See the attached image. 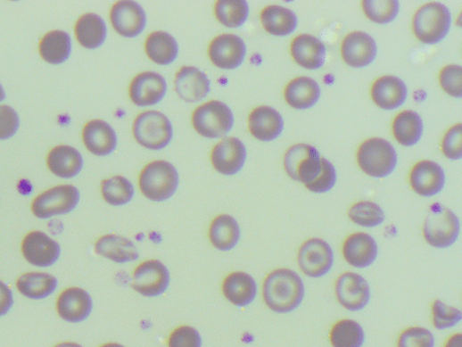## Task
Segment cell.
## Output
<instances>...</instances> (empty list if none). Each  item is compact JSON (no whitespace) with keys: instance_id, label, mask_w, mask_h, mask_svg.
Here are the masks:
<instances>
[{"instance_id":"2e32d148","label":"cell","mask_w":462,"mask_h":347,"mask_svg":"<svg viewBox=\"0 0 462 347\" xmlns=\"http://www.w3.org/2000/svg\"><path fill=\"white\" fill-rule=\"evenodd\" d=\"M167 90V82L162 76L155 72H144L131 82L129 97L136 106H152L163 100Z\"/></svg>"},{"instance_id":"cb8c5ba5","label":"cell","mask_w":462,"mask_h":347,"mask_svg":"<svg viewBox=\"0 0 462 347\" xmlns=\"http://www.w3.org/2000/svg\"><path fill=\"white\" fill-rule=\"evenodd\" d=\"M293 60L301 67L317 70L326 58V48L322 41L311 35H300L291 44Z\"/></svg>"},{"instance_id":"7a4b0ae2","label":"cell","mask_w":462,"mask_h":347,"mask_svg":"<svg viewBox=\"0 0 462 347\" xmlns=\"http://www.w3.org/2000/svg\"><path fill=\"white\" fill-rule=\"evenodd\" d=\"M138 185L147 199L164 202L177 191L179 175L171 163L164 161H153L141 171Z\"/></svg>"},{"instance_id":"681fc988","label":"cell","mask_w":462,"mask_h":347,"mask_svg":"<svg viewBox=\"0 0 462 347\" xmlns=\"http://www.w3.org/2000/svg\"><path fill=\"white\" fill-rule=\"evenodd\" d=\"M20 128V117L10 106H0V140H8Z\"/></svg>"},{"instance_id":"30bf717a","label":"cell","mask_w":462,"mask_h":347,"mask_svg":"<svg viewBox=\"0 0 462 347\" xmlns=\"http://www.w3.org/2000/svg\"><path fill=\"white\" fill-rule=\"evenodd\" d=\"M321 159L315 147L297 145L286 152L284 161L285 169L292 179L308 185L321 174Z\"/></svg>"},{"instance_id":"484cf974","label":"cell","mask_w":462,"mask_h":347,"mask_svg":"<svg viewBox=\"0 0 462 347\" xmlns=\"http://www.w3.org/2000/svg\"><path fill=\"white\" fill-rule=\"evenodd\" d=\"M377 251L375 239L365 233L350 235L342 246V253L346 261L359 269L370 266L377 257Z\"/></svg>"},{"instance_id":"52a82bcc","label":"cell","mask_w":462,"mask_h":347,"mask_svg":"<svg viewBox=\"0 0 462 347\" xmlns=\"http://www.w3.org/2000/svg\"><path fill=\"white\" fill-rule=\"evenodd\" d=\"M193 127L201 136L219 138L226 136L235 124L233 112L219 101H210L198 107L193 113Z\"/></svg>"},{"instance_id":"816d5d0a","label":"cell","mask_w":462,"mask_h":347,"mask_svg":"<svg viewBox=\"0 0 462 347\" xmlns=\"http://www.w3.org/2000/svg\"><path fill=\"white\" fill-rule=\"evenodd\" d=\"M461 342H462V335L456 334L449 338V340L446 342L444 347H462Z\"/></svg>"},{"instance_id":"ab89813d","label":"cell","mask_w":462,"mask_h":347,"mask_svg":"<svg viewBox=\"0 0 462 347\" xmlns=\"http://www.w3.org/2000/svg\"><path fill=\"white\" fill-rule=\"evenodd\" d=\"M102 194L109 204L120 206L128 203L133 199L135 188L128 179L116 176L103 182Z\"/></svg>"},{"instance_id":"8fae6325","label":"cell","mask_w":462,"mask_h":347,"mask_svg":"<svg viewBox=\"0 0 462 347\" xmlns=\"http://www.w3.org/2000/svg\"><path fill=\"white\" fill-rule=\"evenodd\" d=\"M298 264L301 270L308 277H324L334 265L333 249L322 239L308 240L299 250Z\"/></svg>"},{"instance_id":"5b68a950","label":"cell","mask_w":462,"mask_h":347,"mask_svg":"<svg viewBox=\"0 0 462 347\" xmlns=\"http://www.w3.org/2000/svg\"><path fill=\"white\" fill-rule=\"evenodd\" d=\"M451 17L448 8L439 3L421 7L414 16L413 29L416 37L428 45L441 41L449 32Z\"/></svg>"},{"instance_id":"4fadbf2b","label":"cell","mask_w":462,"mask_h":347,"mask_svg":"<svg viewBox=\"0 0 462 347\" xmlns=\"http://www.w3.org/2000/svg\"><path fill=\"white\" fill-rule=\"evenodd\" d=\"M247 160L245 145L237 137H225L212 150L210 155L214 169L224 176L238 174Z\"/></svg>"},{"instance_id":"9a60e30c","label":"cell","mask_w":462,"mask_h":347,"mask_svg":"<svg viewBox=\"0 0 462 347\" xmlns=\"http://www.w3.org/2000/svg\"><path fill=\"white\" fill-rule=\"evenodd\" d=\"M110 16L116 32L125 37H137L146 26V16L143 8L131 0H122L115 4Z\"/></svg>"},{"instance_id":"1f68e13d","label":"cell","mask_w":462,"mask_h":347,"mask_svg":"<svg viewBox=\"0 0 462 347\" xmlns=\"http://www.w3.org/2000/svg\"><path fill=\"white\" fill-rule=\"evenodd\" d=\"M147 56L161 65H168L176 61L179 53L177 41L167 32L157 31L150 34L145 40Z\"/></svg>"},{"instance_id":"ffe728a7","label":"cell","mask_w":462,"mask_h":347,"mask_svg":"<svg viewBox=\"0 0 462 347\" xmlns=\"http://www.w3.org/2000/svg\"><path fill=\"white\" fill-rule=\"evenodd\" d=\"M222 293L226 300L239 308L250 306L258 294V285L249 273L236 271L228 274L222 284Z\"/></svg>"},{"instance_id":"d590c367","label":"cell","mask_w":462,"mask_h":347,"mask_svg":"<svg viewBox=\"0 0 462 347\" xmlns=\"http://www.w3.org/2000/svg\"><path fill=\"white\" fill-rule=\"evenodd\" d=\"M424 124L418 113L413 111L400 112L393 123L396 140L403 146L416 145L423 135Z\"/></svg>"},{"instance_id":"44dd1931","label":"cell","mask_w":462,"mask_h":347,"mask_svg":"<svg viewBox=\"0 0 462 347\" xmlns=\"http://www.w3.org/2000/svg\"><path fill=\"white\" fill-rule=\"evenodd\" d=\"M344 62L356 68L370 64L376 56V44L372 37L361 31L349 34L342 45Z\"/></svg>"},{"instance_id":"7dc6e473","label":"cell","mask_w":462,"mask_h":347,"mask_svg":"<svg viewBox=\"0 0 462 347\" xmlns=\"http://www.w3.org/2000/svg\"><path fill=\"white\" fill-rule=\"evenodd\" d=\"M322 172L318 178L310 184L305 185L311 192L323 194L330 191L335 186L337 173L334 166L326 159L322 158Z\"/></svg>"},{"instance_id":"f546056e","label":"cell","mask_w":462,"mask_h":347,"mask_svg":"<svg viewBox=\"0 0 462 347\" xmlns=\"http://www.w3.org/2000/svg\"><path fill=\"white\" fill-rule=\"evenodd\" d=\"M95 252L120 264L133 262L139 258V252L135 244L129 239L117 235H107L101 237L95 244Z\"/></svg>"},{"instance_id":"3957f363","label":"cell","mask_w":462,"mask_h":347,"mask_svg":"<svg viewBox=\"0 0 462 347\" xmlns=\"http://www.w3.org/2000/svg\"><path fill=\"white\" fill-rule=\"evenodd\" d=\"M133 134L137 144L144 148L161 151L171 143L173 127L170 120L162 112L148 111L136 118Z\"/></svg>"},{"instance_id":"74e56055","label":"cell","mask_w":462,"mask_h":347,"mask_svg":"<svg viewBox=\"0 0 462 347\" xmlns=\"http://www.w3.org/2000/svg\"><path fill=\"white\" fill-rule=\"evenodd\" d=\"M214 12L223 26L236 29L247 21L250 7L245 0H219L215 4Z\"/></svg>"},{"instance_id":"ba28073f","label":"cell","mask_w":462,"mask_h":347,"mask_svg":"<svg viewBox=\"0 0 462 347\" xmlns=\"http://www.w3.org/2000/svg\"><path fill=\"white\" fill-rule=\"evenodd\" d=\"M171 283L170 271L160 260H147L133 272L132 289L146 298L164 295Z\"/></svg>"},{"instance_id":"4dcf8cb0","label":"cell","mask_w":462,"mask_h":347,"mask_svg":"<svg viewBox=\"0 0 462 347\" xmlns=\"http://www.w3.org/2000/svg\"><path fill=\"white\" fill-rule=\"evenodd\" d=\"M320 95V87L309 78H296L291 81L285 90L286 103L297 110L313 107L318 102Z\"/></svg>"},{"instance_id":"9c48e42d","label":"cell","mask_w":462,"mask_h":347,"mask_svg":"<svg viewBox=\"0 0 462 347\" xmlns=\"http://www.w3.org/2000/svg\"><path fill=\"white\" fill-rule=\"evenodd\" d=\"M80 201V192L74 186L62 185L39 194L32 203L33 214L40 219L66 215L75 210Z\"/></svg>"},{"instance_id":"d6a6232c","label":"cell","mask_w":462,"mask_h":347,"mask_svg":"<svg viewBox=\"0 0 462 347\" xmlns=\"http://www.w3.org/2000/svg\"><path fill=\"white\" fill-rule=\"evenodd\" d=\"M77 40L87 49H96L103 45L107 37V26L98 15L88 13L75 25Z\"/></svg>"},{"instance_id":"f35d334b","label":"cell","mask_w":462,"mask_h":347,"mask_svg":"<svg viewBox=\"0 0 462 347\" xmlns=\"http://www.w3.org/2000/svg\"><path fill=\"white\" fill-rule=\"evenodd\" d=\"M364 339L363 328L351 319L339 321L334 326L330 334L334 347H361Z\"/></svg>"},{"instance_id":"836d02e7","label":"cell","mask_w":462,"mask_h":347,"mask_svg":"<svg viewBox=\"0 0 462 347\" xmlns=\"http://www.w3.org/2000/svg\"><path fill=\"white\" fill-rule=\"evenodd\" d=\"M56 277L44 272H29L22 275L17 282L19 292L32 300H43L54 293Z\"/></svg>"},{"instance_id":"c3c4849f","label":"cell","mask_w":462,"mask_h":347,"mask_svg":"<svg viewBox=\"0 0 462 347\" xmlns=\"http://www.w3.org/2000/svg\"><path fill=\"white\" fill-rule=\"evenodd\" d=\"M461 124L451 127L445 134L441 151L446 158L451 161L460 160L462 157Z\"/></svg>"},{"instance_id":"7c38bea8","label":"cell","mask_w":462,"mask_h":347,"mask_svg":"<svg viewBox=\"0 0 462 347\" xmlns=\"http://www.w3.org/2000/svg\"><path fill=\"white\" fill-rule=\"evenodd\" d=\"M247 54L245 42L237 35L224 34L210 44L208 54L211 62L220 69L233 70L243 64Z\"/></svg>"},{"instance_id":"b9f144b4","label":"cell","mask_w":462,"mask_h":347,"mask_svg":"<svg viewBox=\"0 0 462 347\" xmlns=\"http://www.w3.org/2000/svg\"><path fill=\"white\" fill-rule=\"evenodd\" d=\"M348 215L353 223L363 227H375L384 221L382 208L368 201L353 204L350 208Z\"/></svg>"},{"instance_id":"ac0fdd59","label":"cell","mask_w":462,"mask_h":347,"mask_svg":"<svg viewBox=\"0 0 462 347\" xmlns=\"http://www.w3.org/2000/svg\"><path fill=\"white\" fill-rule=\"evenodd\" d=\"M94 302L91 295L81 288H69L62 292L56 303L58 315L70 323H80L92 314Z\"/></svg>"},{"instance_id":"db71d44e","label":"cell","mask_w":462,"mask_h":347,"mask_svg":"<svg viewBox=\"0 0 462 347\" xmlns=\"http://www.w3.org/2000/svg\"><path fill=\"white\" fill-rule=\"evenodd\" d=\"M101 347H126V346H124L119 343H108L102 345Z\"/></svg>"},{"instance_id":"bcb514c9","label":"cell","mask_w":462,"mask_h":347,"mask_svg":"<svg viewBox=\"0 0 462 347\" xmlns=\"http://www.w3.org/2000/svg\"><path fill=\"white\" fill-rule=\"evenodd\" d=\"M168 345L169 347H202V339L194 327L181 326L171 333Z\"/></svg>"},{"instance_id":"d6986e66","label":"cell","mask_w":462,"mask_h":347,"mask_svg":"<svg viewBox=\"0 0 462 347\" xmlns=\"http://www.w3.org/2000/svg\"><path fill=\"white\" fill-rule=\"evenodd\" d=\"M175 88L183 101L197 103L210 93V82L200 69L194 66H184L176 76Z\"/></svg>"},{"instance_id":"f6af8a7d","label":"cell","mask_w":462,"mask_h":347,"mask_svg":"<svg viewBox=\"0 0 462 347\" xmlns=\"http://www.w3.org/2000/svg\"><path fill=\"white\" fill-rule=\"evenodd\" d=\"M434 336L431 331L419 326H412L402 332L399 338V347H434Z\"/></svg>"},{"instance_id":"8d00e7d4","label":"cell","mask_w":462,"mask_h":347,"mask_svg":"<svg viewBox=\"0 0 462 347\" xmlns=\"http://www.w3.org/2000/svg\"><path fill=\"white\" fill-rule=\"evenodd\" d=\"M42 58L52 64L64 62L71 52L70 36L63 31L55 30L46 34L39 44Z\"/></svg>"},{"instance_id":"60d3db41","label":"cell","mask_w":462,"mask_h":347,"mask_svg":"<svg viewBox=\"0 0 462 347\" xmlns=\"http://www.w3.org/2000/svg\"><path fill=\"white\" fill-rule=\"evenodd\" d=\"M362 9L368 20L378 24L392 22L400 12L396 0H364Z\"/></svg>"},{"instance_id":"83f0119b","label":"cell","mask_w":462,"mask_h":347,"mask_svg":"<svg viewBox=\"0 0 462 347\" xmlns=\"http://www.w3.org/2000/svg\"><path fill=\"white\" fill-rule=\"evenodd\" d=\"M241 236L240 225L231 216L220 215L210 224L209 230L210 244L220 252L234 250L238 245Z\"/></svg>"},{"instance_id":"f5cc1de1","label":"cell","mask_w":462,"mask_h":347,"mask_svg":"<svg viewBox=\"0 0 462 347\" xmlns=\"http://www.w3.org/2000/svg\"><path fill=\"white\" fill-rule=\"evenodd\" d=\"M54 347H84V346L79 343H73V342H65V343H58Z\"/></svg>"},{"instance_id":"e575fe53","label":"cell","mask_w":462,"mask_h":347,"mask_svg":"<svg viewBox=\"0 0 462 347\" xmlns=\"http://www.w3.org/2000/svg\"><path fill=\"white\" fill-rule=\"evenodd\" d=\"M260 19L266 31L277 37L290 35L297 27L296 15L292 11L278 5L265 8Z\"/></svg>"},{"instance_id":"f1b7e54d","label":"cell","mask_w":462,"mask_h":347,"mask_svg":"<svg viewBox=\"0 0 462 347\" xmlns=\"http://www.w3.org/2000/svg\"><path fill=\"white\" fill-rule=\"evenodd\" d=\"M47 166L53 174L61 178H71L78 175L84 167L81 153L70 146L54 148L47 157Z\"/></svg>"},{"instance_id":"ee69618b","label":"cell","mask_w":462,"mask_h":347,"mask_svg":"<svg viewBox=\"0 0 462 347\" xmlns=\"http://www.w3.org/2000/svg\"><path fill=\"white\" fill-rule=\"evenodd\" d=\"M462 318L459 310L450 307L441 301L433 305V322L437 329L442 330L457 325Z\"/></svg>"},{"instance_id":"7bdbcfd3","label":"cell","mask_w":462,"mask_h":347,"mask_svg":"<svg viewBox=\"0 0 462 347\" xmlns=\"http://www.w3.org/2000/svg\"><path fill=\"white\" fill-rule=\"evenodd\" d=\"M462 69L459 65L450 64L441 69L440 84L450 95L460 98L462 96Z\"/></svg>"},{"instance_id":"8992f818","label":"cell","mask_w":462,"mask_h":347,"mask_svg":"<svg viewBox=\"0 0 462 347\" xmlns=\"http://www.w3.org/2000/svg\"><path fill=\"white\" fill-rule=\"evenodd\" d=\"M459 230V220L454 213L438 202L432 205L424 226V237L431 246L438 249L451 246Z\"/></svg>"},{"instance_id":"5bb4252c","label":"cell","mask_w":462,"mask_h":347,"mask_svg":"<svg viewBox=\"0 0 462 347\" xmlns=\"http://www.w3.org/2000/svg\"><path fill=\"white\" fill-rule=\"evenodd\" d=\"M335 293L340 304L350 311L363 310L370 300L368 284L362 276L354 272H346L339 277Z\"/></svg>"},{"instance_id":"e0dca14e","label":"cell","mask_w":462,"mask_h":347,"mask_svg":"<svg viewBox=\"0 0 462 347\" xmlns=\"http://www.w3.org/2000/svg\"><path fill=\"white\" fill-rule=\"evenodd\" d=\"M25 259L32 265L41 268L54 265L59 259L61 248L57 242L45 233H29L22 243Z\"/></svg>"},{"instance_id":"d4e9b609","label":"cell","mask_w":462,"mask_h":347,"mask_svg":"<svg viewBox=\"0 0 462 347\" xmlns=\"http://www.w3.org/2000/svg\"><path fill=\"white\" fill-rule=\"evenodd\" d=\"M252 135L261 142H271L280 136L284 128L281 114L268 106L254 109L249 117Z\"/></svg>"},{"instance_id":"f907efd6","label":"cell","mask_w":462,"mask_h":347,"mask_svg":"<svg viewBox=\"0 0 462 347\" xmlns=\"http://www.w3.org/2000/svg\"><path fill=\"white\" fill-rule=\"evenodd\" d=\"M13 304L12 291L4 283L0 282V317L7 315Z\"/></svg>"},{"instance_id":"7402d4cb","label":"cell","mask_w":462,"mask_h":347,"mask_svg":"<svg viewBox=\"0 0 462 347\" xmlns=\"http://www.w3.org/2000/svg\"><path fill=\"white\" fill-rule=\"evenodd\" d=\"M83 138L87 150L100 157L111 154L118 145L115 130L102 120L89 121L83 130Z\"/></svg>"},{"instance_id":"603a6c76","label":"cell","mask_w":462,"mask_h":347,"mask_svg":"<svg viewBox=\"0 0 462 347\" xmlns=\"http://www.w3.org/2000/svg\"><path fill=\"white\" fill-rule=\"evenodd\" d=\"M410 184L419 195L430 197L439 194L445 185V174L440 165L429 161L417 163L410 174Z\"/></svg>"},{"instance_id":"11a10c76","label":"cell","mask_w":462,"mask_h":347,"mask_svg":"<svg viewBox=\"0 0 462 347\" xmlns=\"http://www.w3.org/2000/svg\"><path fill=\"white\" fill-rule=\"evenodd\" d=\"M6 98V94L2 85H0V102H3Z\"/></svg>"},{"instance_id":"6da1fadb","label":"cell","mask_w":462,"mask_h":347,"mask_svg":"<svg viewBox=\"0 0 462 347\" xmlns=\"http://www.w3.org/2000/svg\"><path fill=\"white\" fill-rule=\"evenodd\" d=\"M304 285L300 276L289 269H278L268 275L263 285V299L274 312L289 313L300 306Z\"/></svg>"},{"instance_id":"4316f807","label":"cell","mask_w":462,"mask_h":347,"mask_svg":"<svg viewBox=\"0 0 462 347\" xmlns=\"http://www.w3.org/2000/svg\"><path fill=\"white\" fill-rule=\"evenodd\" d=\"M371 96L378 107L384 110H395L407 100L408 88L401 79L386 76L374 83Z\"/></svg>"},{"instance_id":"277c9868","label":"cell","mask_w":462,"mask_h":347,"mask_svg":"<svg viewBox=\"0 0 462 347\" xmlns=\"http://www.w3.org/2000/svg\"><path fill=\"white\" fill-rule=\"evenodd\" d=\"M360 169L368 176L382 178L390 176L396 169L398 155L391 143L373 137L363 143L357 154Z\"/></svg>"}]
</instances>
